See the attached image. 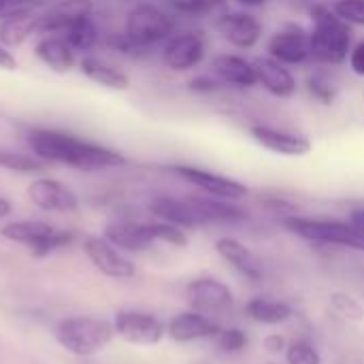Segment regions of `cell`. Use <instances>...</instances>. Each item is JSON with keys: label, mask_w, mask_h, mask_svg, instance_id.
<instances>
[{"label": "cell", "mask_w": 364, "mask_h": 364, "mask_svg": "<svg viewBox=\"0 0 364 364\" xmlns=\"http://www.w3.org/2000/svg\"><path fill=\"white\" fill-rule=\"evenodd\" d=\"M264 53L286 66H305L311 62L309 26L301 21H286L267 36Z\"/></svg>", "instance_id": "9"}, {"label": "cell", "mask_w": 364, "mask_h": 364, "mask_svg": "<svg viewBox=\"0 0 364 364\" xmlns=\"http://www.w3.org/2000/svg\"><path fill=\"white\" fill-rule=\"evenodd\" d=\"M28 196L43 211L70 213V211L79 209V200H77L75 192L55 179H47V177L34 179L28 186Z\"/></svg>", "instance_id": "20"}, {"label": "cell", "mask_w": 364, "mask_h": 364, "mask_svg": "<svg viewBox=\"0 0 364 364\" xmlns=\"http://www.w3.org/2000/svg\"><path fill=\"white\" fill-rule=\"evenodd\" d=\"M186 296L192 311H198L213 320L228 318L235 311L232 290L224 282L213 277H198L190 282L186 288Z\"/></svg>", "instance_id": "13"}, {"label": "cell", "mask_w": 364, "mask_h": 364, "mask_svg": "<svg viewBox=\"0 0 364 364\" xmlns=\"http://www.w3.org/2000/svg\"><path fill=\"white\" fill-rule=\"evenodd\" d=\"M254 62V70H256V81L258 87L264 90L271 98L275 100H290L299 94V77L292 73L290 66L264 55H256L252 58Z\"/></svg>", "instance_id": "14"}, {"label": "cell", "mask_w": 364, "mask_h": 364, "mask_svg": "<svg viewBox=\"0 0 364 364\" xmlns=\"http://www.w3.org/2000/svg\"><path fill=\"white\" fill-rule=\"evenodd\" d=\"M311 64L335 68L348 62L354 45V28L343 21L324 0H311L307 6Z\"/></svg>", "instance_id": "2"}, {"label": "cell", "mask_w": 364, "mask_h": 364, "mask_svg": "<svg viewBox=\"0 0 364 364\" xmlns=\"http://www.w3.org/2000/svg\"><path fill=\"white\" fill-rule=\"evenodd\" d=\"M107 45L113 49V51H117V53H122V55H126V58H145L147 53L122 30V32H113V34H109V38H107Z\"/></svg>", "instance_id": "36"}, {"label": "cell", "mask_w": 364, "mask_h": 364, "mask_svg": "<svg viewBox=\"0 0 364 364\" xmlns=\"http://www.w3.org/2000/svg\"><path fill=\"white\" fill-rule=\"evenodd\" d=\"M230 2H235L239 9H247V11H254V9H262V6H267L271 0H230Z\"/></svg>", "instance_id": "42"}, {"label": "cell", "mask_w": 364, "mask_h": 364, "mask_svg": "<svg viewBox=\"0 0 364 364\" xmlns=\"http://www.w3.org/2000/svg\"><path fill=\"white\" fill-rule=\"evenodd\" d=\"M45 166L47 164L38 160L34 154H21V151L0 147V168L4 171L19 173V175H34V173H43Z\"/></svg>", "instance_id": "31"}, {"label": "cell", "mask_w": 364, "mask_h": 364, "mask_svg": "<svg viewBox=\"0 0 364 364\" xmlns=\"http://www.w3.org/2000/svg\"><path fill=\"white\" fill-rule=\"evenodd\" d=\"M286 363L288 364H322V358L318 354V350L305 341V339H296L292 343H288L286 348Z\"/></svg>", "instance_id": "33"}, {"label": "cell", "mask_w": 364, "mask_h": 364, "mask_svg": "<svg viewBox=\"0 0 364 364\" xmlns=\"http://www.w3.org/2000/svg\"><path fill=\"white\" fill-rule=\"evenodd\" d=\"M247 132L252 136V141L275 154V156H284V158H305L311 154L314 149V141L296 130H288L282 126H273V124H264V122H254L247 126Z\"/></svg>", "instance_id": "12"}, {"label": "cell", "mask_w": 364, "mask_h": 364, "mask_svg": "<svg viewBox=\"0 0 364 364\" xmlns=\"http://www.w3.org/2000/svg\"><path fill=\"white\" fill-rule=\"evenodd\" d=\"M348 222H350V226L364 237V205L363 207H354V209H350V213H348Z\"/></svg>", "instance_id": "39"}, {"label": "cell", "mask_w": 364, "mask_h": 364, "mask_svg": "<svg viewBox=\"0 0 364 364\" xmlns=\"http://www.w3.org/2000/svg\"><path fill=\"white\" fill-rule=\"evenodd\" d=\"M83 250L87 254V258L92 260V264L105 273L107 277H115V279H128L134 275V264L119 254V250L100 237H87L83 243Z\"/></svg>", "instance_id": "17"}, {"label": "cell", "mask_w": 364, "mask_h": 364, "mask_svg": "<svg viewBox=\"0 0 364 364\" xmlns=\"http://www.w3.org/2000/svg\"><path fill=\"white\" fill-rule=\"evenodd\" d=\"M245 316L258 324L275 326V324H284L292 318V307L288 303L271 299V296H256L245 305Z\"/></svg>", "instance_id": "27"}, {"label": "cell", "mask_w": 364, "mask_h": 364, "mask_svg": "<svg viewBox=\"0 0 364 364\" xmlns=\"http://www.w3.org/2000/svg\"><path fill=\"white\" fill-rule=\"evenodd\" d=\"M209 70L222 81L226 90L247 92L258 87L254 62L235 51H218L209 60Z\"/></svg>", "instance_id": "15"}, {"label": "cell", "mask_w": 364, "mask_h": 364, "mask_svg": "<svg viewBox=\"0 0 364 364\" xmlns=\"http://www.w3.org/2000/svg\"><path fill=\"white\" fill-rule=\"evenodd\" d=\"M79 70L90 81H94L102 87H109V90H128V85H130V79L124 70L115 68L113 64L105 62L102 58L90 55V53H85L79 60Z\"/></svg>", "instance_id": "26"}, {"label": "cell", "mask_w": 364, "mask_h": 364, "mask_svg": "<svg viewBox=\"0 0 364 364\" xmlns=\"http://www.w3.org/2000/svg\"><path fill=\"white\" fill-rule=\"evenodd\" d=\"M288 346H286V339L282 337V335H269L267 339H264V350H269V352H273V354H277V352H282V350H286Z\"/></svg>", "instance_id": "41"}, {"label": "cell", "mask_w": 364, "mask_h": 364, "mask_svg": "<svg viewBox=\"0 0 364 364\" xmlns=\"http://www.w3.org/2000/svg\"><path fill=\"white\" fill-rule=\"evenodd\" d=\"M0 235L9 241L28 245L34 256H47L73 241V232L55 230L47 222L41 220H21V222H11L6 224Z\"/></svg>", "instance_id": "10"}, {"label": "cell", "mask_w": 364, "mask_h": 364, "mask_svg": "<svg viewBox=\"0 0 364 364\" xmlns=\"http://www.w3.org/2000/svg\"><path fill=\"white\" fill-rule=\"evenodd\" d=\"M94 0H58L38 19L36 34H64L75 21L92 17Z\"/></svg>", "instance_id": "18"}, {"label": "cell", "mask_w": 364, "mask_h": 364, "mask_svg": "<svg viewBox=\"0 0 364 364\" xmlns=\"http://www.w3.org/2000/svg\"><path fill=\"white\" fill-rule=\"evenodd\" d=\"M186 90H188L190 94H194V96H215V94L224 92L226 87L222 85V81H220L211 70H207V73H196V75H192V77L186 81Z\"/></svg>", "instance_id": "32"}, {"label": "cell", "mask_w": 364, "mask_h": 364, "mask_svg": "<svg viewBox=\"0 0 364 364\" xmlns=\"http://www.w3.org/2000/svg\"><path fill=\"white\" fill-rule=\"evenodd\" d=\"M215 252L237 271L241 273L245 279L250 282H260L264 277V269H262V262L258 260V256L247 247L243 245L239 239L235 237H220L215 241Z\"/></svg>", "instance_id": "22"}, {"label": "cell", "mask_w": 364, "mask_h": 364, "mask_svg": "<svg viewBox=\"0 0 364 364\" xmlns=\"http://www.w3.org/2000/svg\"><path fill=\"white\" fill-rule=\"evenodd\" d=\"M346 64H348V68H350L352 75L364 79V38L363 41H356V43L352 45V51H350Z\"/></svg>", "instance_id": "38"}, {"label": "cell", "mask_w": 364, "mask_h": 364, "mask_svg": "<svg viewBox=\"0 0 364 364\" xmlns=\"http://www.w3.org/2000/svg\"><path fill=\"white\" fill-rule=\"evenodd\" d=\"M230 0H171V9L175 17H183L190 21L215 17L226 11Z\"/></svg>", "instance_id": "29"}, {"label": "cell", "mask_w": 364, "mask_h": 364, "mask_svg": "<svg viewBox=\"0 0 364 364\" xmlns=\"http://www.w3.org/2000/svg\"><path fill=\"white\" fill-rule=\"evenodd\" d=\"M282 224L288 232L301 237L303 241L318 245H337L346 250L364 252V237H360L350 222L346 220H326V218H307V215H284Z\"/></svg>", "instance_id": "4"}, {"label": "cell", "mask_w": 364, "mask_h": 364, "mask_svg": "<svg viewBox=\"0 0 364 364\" xmlns=\"http://www.w3.org/2000/svg\"><path fill=\"white\" fill-rule=\"evenodd\" d=\"M41 15H36V9L17 6L9 11L0 19V43L9 49L21 47L32 34H36Z\"/></svg>", "instance_id": "23"}, {"label": "cell", "mask_w": 364, "mask_h": 364, "mask_svg": "<svg viewBox=\"0 0 364 364\" xmlns=\"http://www.w3.org/2000/svg\"><path fill=\"white\" fill-rule=\"evenodd\" d=\"M198 218L200 226L209 224H241L247 220V211L232 200H222L207 194H188L186 196Z\"/></svg>", "instance_id": "19"}, {"label": "cell", "mask_w": 364, "mask_h": 364, "mask_svg": "<svg viewBox=\"0 0 364 364\" xmlns=\"http://www.w3.org/2000/svg\"><path fill=\"white\" fill-rule=\"evenodd\" d=\"M215 341H218V348L228 354H237L247 346V337L239 328H222L220 335L215 337Z\"/></svg>", "instance_id": "37"}, {"label": "cell", "mask_w": 364, "mask_h": 364, "mask_svg": "<svg viewBox=\"0 0 364 364\" xmlns=\"http://www.w3.org/2000/svg\"><path fill=\"white\" fill-rule=\"evenodd\" d=\"M113 331L128 343L134 346H156L162 341L164 337V324L145 311H134V309H126L119 311L115 316V324Z\"/></svg>", "instance_id": "16"}, {"label": "cell", "mask_w": 364, "mask_h": 364, "mask_svg": "<svg viewBox=\"0 0 364 364\" xmlns=\"http://www.w3.org/2000/svg\"><path fill=\"white\" fill-rule=\"evenodd\" d=\"M15 68H17L15 55L11 53L9 47H4V45L0 43V70H15Z\"/></svg>", "instance_id": "40"}, {"label": "cell", "mask_w": 364, "mask_h": 364, "mask_svg": "<svg viewBox=\"0 0 364 364\" xmlns=\"http://www.w3.org/2000/svg\"><path fill=\"white\" fill-rule=\"evenodd\" d=\"M51 0H19L17 6H28V9H38V6H45L49 4Z\"/></svg>", "instance_id": "44"}, {"label": "cell", "mask_w": 364, "mask_h": 364, "mask_svg": "<svg viewBox=\"0 0 364 364\" xmlns=\"http://www.w3.org/2000/svg\"><path fill=\"white\" fill-rule=\"evenodd\" d=\"M331 6L352 28H364V0H333Z\"/></svg>", "instance_id": "34"}, {"label": "cell", "mask_w": 364, "mask_h": 364, "mask_svg": "<svg viewBox=\"0 0 364 364\" xmlns=\"http://www.w3.org/2000/svg\"><path fill=\"white\" fill-rule=\"evenodd\" d=\"M213 32L230 47L239 51L256 49L264 38V23L254 11L247 9H226L213 17Z\"/></svg>", "instance_id": "7"}, {"label": "cell", "mask_w": 364, "mask_h": 364, "mask_svg": "<svg viewBox=\"0 0 364 364\" xmlns=\"http://www.w3.org/2000/svg\"><path fill=\"white\" fill-rule=\"evenodd\" d=\"M115 331L98 318H68L55 328L58 343L75 356H92L109 346Z\"/></svg>", "instance_id": "6"}, {"label": "cell", "mask_w": 364, "mask_h": 364, "mask_svg": "<svg viewBox=\"0 0 364 364\" xmlns=\"http://www.w3.org/2000/svg\"><path fill=\"white\" fill-rule=\"evenodd\" d=\"M220 331H222V326H220L218 320L207 318V316H203L198 311H183L177 318L171 320L166 333L177 343H190V341L218 337Z\"/></svg>", "instance_id": "21"}, {"label": "cell", "mask_w": 364, "mask_h": 364, "mask_svg": "<svg viewBox=\"0 0 364 364\" xmlns=\"http://www.w3.org/2000/svg\"><path fill=\"white\" fill-rule=\"evenodd\" d=\"M26 143L45 164H62L83 173L115 168L128 162L126 156L115 149L51 128H32L26 134Z\"/></svg>", "instance_id": "1"}, {"label": "cell", "mask_w": 364, "mask_h": 364, "mask_svg": "<svg viewBox=\"0 0 364 364\" xmlns=\"http://www.w3.org/2000/svg\"><path fill=\"white\" fill-rule=\"evenodd\" d=\"M66 38V43L75 49V51H81V53H87L96 47L100 34H98V26L92 17H83L79 21H75L70 28L64 30L62 34Z\"/></svg>", "instance_id": "30"}, {"label": "cell", "mask_w": 364, "mask_h": 364, "mask_svg": "<svg viewBox=\"0 0 364 364\" xmlns=\"http://www.w3.org/2000/svg\"><path fill=\"white\" fill-rule=\"evenodd\" d=\"M171 173H175L186 183L198 188L200 194L215 196V198H222V200L239 203L250 194V188L243 181H239L235 177H228V175H222V173H215V171H209V168H203V166L173 164Z\"/></svg>", "instance_id": "11"}, {"label": "cell", "mask_w": 364, "mask_h": 364, "mask_svg": "<svg viewBox=\"0 0 364 364\" xmlns=\"http://www.w3.org/2000/svg\"><path fill=\"white\" fill-rule=\"evenodd\" d=\"M17 4H19V0H0V19H2L9 11L17 9Z\"/></svg>", "instance_id": "43"}, {"label": "cell", "mask_w": 364, "mask_h": 364, "mask_svg": "<svg viewBox=\"0 0 364 364\" xmlns=\"http://www.w3.org/2000/svg\"><path fill=\"white\" fill-rule=\"evenodd\" d=\"M168 2H171V0H168Z\"/></svg>", "instance_id": "46"}, {"label": "cell", "mask_w": 364, "mask_h": 364, "mask_svg": "<svg viewBox=\"0 0 364 364\" xmlns=\"http://www.w3.org/2000/svg\"><path fill=\"white\" fill-rule=\"evenodd\" d=\"M105 239L124 252H143L154 243H168L183 247L188 243L186 230L168 222H113L105 228Z\"/></svg>", "instance_id": "3"}, {"label": "cell", "mask_w": 364, "mask_h": 364, "mask_svg": "<svg viewBox=\"0 0 364 364\" xmlns=\"http://www.w3.org/2000/svg\"><path fill=\"white\" fill-rule=\"evenodd\" d=\"M303 87H305L307 96H309L314 102L322 105V107L335 105L337 94H339V85H337L335 77L331 75V68H326V66H316V68H311V70L305 75Z\"/></svg>", "instance_id": "28"}, {"label": "cell", "mask_w": 364, "mask_h": 364, "mask_svg": "<svg viewBox=\"0 0 364 364\" xmlns=\"http://www.w3.org/2000/svg\"><path fill=\"white\" fill-rule=\"evenodd\" d=\"M209 38L198 28L177 30L160 49V62L173 73H192L207 60Z\"/></svg>", "instance_id": "8"}, {"label": "cell", "mask_w": 364, "mask_h": 364, "mask_svg": "<svg viewBox=\"0 0 364 364\" xmlns=\"http://www.w3.org/2000/svg\"><path fill=\"white\" fill-rule=\"evenodd\" d=\"M331 305H333V309H335L341 318H346V320H352V322H360V320H364V307L354 299V296H350V294H343V292L333 294V296H331Z\"/></svg>", "instance_id": "35"}, {"label": "cell", "mask_w": 364, "mask_h": 364, "mask_svg": "<svg viewBox=\"0 0 364 364\" xmlns=\"http://www.w3.org/2000/svg\"><path fill=\"white\" fill-rule=\"evenodd\" d=\"M34 53L36 58L51 68L53 73H68L75 68L77 64V51L66 43L64 36H53V34H45L36 45H34Z\"/></svg>", "instance_id": "25"}, {"label": "cell", "mask_w": 364, "mask_h": 364, "mask_svg": "<svg viewBox=\"0 0 364 364\" xmlns=\"http://www.w3.org/2000/svg\"><path fill=\"white\" fill-rule=\"evenodd\" d=\"M11 213V203L6 198H0V220Z\"/></svg>", "instance_id": "45"}, {"label": "cell", "mask_w": 364, "mask_h": 364, "mask_svg": "<svg viewBox=\"0 0 364 364\" xmlns=\"http://www.w3.org/2000/svg\"><path fill=\"white\" fill-rule=\"evenodd\" d=\"M124 32L149 55L177 32V17L151 2H139L128 11Z\"/></svg>", "instance_id": "5"}, {"label": "cell", "mask_w": 364, "mask_h": 364, "mask_svg": "<svg viewBox=\"0 0 364 364\" xmlns=\"http://www.w3.org/2000/svg\"><path fill=\"white\" fill-rule=\"evenodd\" d=\"M149 211L162 220V222H168L181 230H192V228H198V218L190 205V200L183 196H168V194H162V196H156L151 203H149Z\"/></svg>", "instance_id": "24"}]
</instances>
